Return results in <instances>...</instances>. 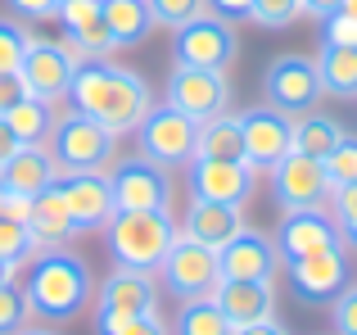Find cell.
<instances>
[{
  "label": "cell",
  "mask_w": 357,
  "mask_h": 335,
  "mask_svg": "<svg viewBox=\"0 0 357 335\" xmlns=\"http://www.w3.org/2000/svg\"><path fill=\"white\" fill-rule=\"evenodd\" d=\"M68 105L77 114L96 118L105 132L127 136L145 123V114L154 109V91L136 68H122L114 59H86L77 64L68 87Z\"/></svg>",
  "instance_id": "6da1fadb"
},
{
  "label": "cell",
  "mask_w": 357,
  "mask_h": 335,
  "mask_svg": "<svg viewBox=\"0 0 357 335\" xmlns=\"http://www.w3.org/2000/svg\"><path fill=\"white\" fill-rule=\"evenodd\" d=\"M27 308L41 322H77L86 313L91 295H96V276H91L86 258L68 254V249H41L27 267Z\"/></svg>",
  "instance_id": "7a4b0ae2"
},
{
  "label": "cell",
  "mask_w": 357,
  "mask_h": 335,
  "mask_svg": "<svg viewBox=\"0 0 357 335\" xmlns=\"http://www.w3.org/2000/svg\"><path fill=\"white\" fill-rule=\"evenodd\" d=\"M176 236H181V227H176L172 209H118L105 227V249L118 267L158 272Z\"/></svg>",
  "instance_id": "3957f363"
},
{
  "label": "cell",
  "mask_w": 357,
  "mask_h": 335,
  "mask_svg": "<svg viewBox=\"0 0 357 335\" xmlns=\"http://www.w3.org/2000/svg\"><path fill=\"white\" fill-rule=\"evenodd\" d=\"M45 150L54 154V168L63 172H109L118 159V136L105 132L96 118L68 109L63 118H54V132L45 141Z\"/></svg>",
  "instance_id": "277c9868"
},
{
  "label": "cell",
  "mask_w": 357,
  "mask_h": 335,
  "mask_svg": "<svg viewBox=\"0 0 357 335\" xmlns=\"http://www.w3.org/2000/svg\"><path fill=\"white\" fill-rule=\"evenodd\" d=\"M172 54H176V64H190V68L231 73V64H236V54H240L236 23L218 18L213 9H204L199 18H190L185 27L172 32Z\"/></svg>",
  "instance_id": "5b68a950"
},
{
  "label": "cell",
  "mask_w": 357,
  "mask_h": 335,
  "mask_svg": "<svg viewBox=\"0 0 357 335\" xmlns=\"http://www.w3.org/2000/svg\"><path fill=\"white\" fill-rule=\"evenodd\" d=\"M136 145H140V154L154 159L158 168H185L195 159V150H199V123L163 100V105H154L145 114V123L136 127Z\"/></svg>",
  "instance_id": "8992f818"
},
{
  "label": "cell",
  "mask_w": 357,
  "mask_h": 335,
  "mask_svg": "<svg viewBox=\"0 0 357 335\" xmlns=\"http://www.w3.org/2000/svg\"><path fill=\"white\" fill-rule=\"evenodd\" d=\"M262 96H267L271 109H280L285 118H303L317 109L321 91V73H317V59L307 54H276L262 73Z\"/></svg>",
  "instance_id": "52a82bcc"
},
{
  "label": "cell",
  "mask_w": 357,
  "mask_h": 335,
  "mask_svg": "<svg viewBox=\"0 0 357 335\" xmlns=\"http://www.w3.org/2000/svg\"><path fill=\"white\" fill-rule=\"evenodd\" d=\"M158 281H163V290L172 295V299H181V304L213 299V290H218V281H222L218 249L176 236V245L167 249V258L158 263Z\"/></svg>",
  "instance_id": "ba28073f"
},
{
  "label": "cell",
  "mask_w": 357,
  "mask_h": 335,
  "mask_svg": "<svg viewBox=\"0 0 357 335\" xmlns=\"http://www.w3.org/2000/svg\"><path fill=\"white\" fill-rule=\"evenodd\" d=\"M73 73H77V54L63 41H50V36H27L23 64H18V77H23L27 96L45 100V105H59L68 100Z\"/></svg>",
  "instance_id": "9c48e42d"
},
{
  "label": "cell",
  "mask_w": 357,
  "mask_h": 335,
  "mask_svg": "<svg viewBox=\"0 0 357 335\" xmlns=\"http://www.w3.org/2000/svg\"><path fill=\"white\" fill-rule=\"evenodd\" d=\"M331 177H326L321 159H307V154L289 150L285 159L271 168V200L276 213H303V209H326L331 200Z\"/></svg>",
  "instance_id": "30bf717a"
},
{
  "label": "cell",
  "mask_w": 357,
  "mask_h": 335,
  "mask_svg": "<svg viewBox=\"0 0 357 335\" xmlns=\"http://www.w3.org/2000/svg\"><path fill=\"white\" fill-rule=\"evenodd\" d=\"M167 105L190 114L195 123H208V118L231 109V77L208 68H190V64H172L167 68Z\"/></svg>",
  "instance_id": "8fae6325"
},
{
  "label": "cell",
  "mask_w": 357,
  "mask_h": 335,
  "mask_svg": "<svg viewBox=\"0 0 357 335\" xmlns=\"http://www.w3.org/2000/svg\"><path fill=\"white\" fill-rule=\"evenodd\" d=\"M253 186H258V168L244 159H199L195 154L185 163V191L190 200H208V204H249Z\"/></svg>",
  "instance_id": "7c38bea8"
},
{
  "label": "cell",
  "mask_w": 357,
  "mask_h": 335,
  "mask_svg": "<svg viewBox=\"0 0 357 335\" xmlns=\"http://www.w3.org/2000/svg\"><path fill=\"white\" fill-rule=\"evenodd\" d=\"M109 191H114L118 209H172V177L145 154L131 159H114L109 168Z\"/></svg>",
  "instance_id": "4fadbf2b"
},
{
  "label": "cell",
  "mask_w": 357,
  "mask_h": 335,
  "mask_svg": "<svg viewBox=\"0 0 357 335\" xmlns=\"http://www.w3.org/2000/svg\"><path fill=\"white\" fill-rule=\"evenodd\" d=\"M285 281H289V295L298 304H331L353 281L349 249L335 245V249H321V254L294 258V263H285Z\"/></svg>",
  "instance_id": "5bb4252c"
},
{
  "label": "cell",
  "mask_w": 357,
  "mask_h": 335,
  "mask_svg": "<svg viewBox=\"0 0 357 335\" xmlns=\"http://www.w3.org/2000/svg\"><path fill=\"white\" fill-rule=\"evenodd\" d=\"M236 118H240V132H244V163L271 172L294 150V118H285L280 109L253 105V109H240Z\"/></svg>",
  "instance_id": "9a60e30c"
},
{
  "label": "cell",
  "mask_w": 357,
  "mask_h": 335,
  "mask_svg": "<svg viewBox=\"0 0 357 335\" xmlns=\"http://www.w3.org/2000/svg\"><path fill=\"white\" fill-rule=\"evenodd\" d=\"M54 18L63 23V36L59 41L77 54V64L86 59H109L118 50L114 36L105 27V0H59Z\"/></svg>",
  "instance_id": "2e32d148"
},
{
  "label": "cell",
  "mask_w": 357,
  "mask_h": 335,
  "mask_svg": "<svg viewBox=\"0 0 357 335\" xmlns=\"http://www.w3.org/2000/svg\"><path fill=\"white\" fill-rule=\"evenodd\" d=\"M218 267L227 281H276L280 272V249L267 231H253L244 227L236 240L218 249Z\"/></svg>",
  "instance_id": "e0dca14e"
},
{
  "label": "cell",
  "mask_w": 357,
  "mask_h": 335,
  "mask_svg": "<svg viewBox=\"0 0 357 335\" xmlns=\"http://www.w3.org/2000/svg\"><path fill=\"white\" fill-rule=\"evenodd\" d=\"M54 186H59V195H63V204H68L77 231H105L109 218L118 213L105 172H63Z\"/></svg>",
  "instance_id": "ac0fdd59"
},
{
  "label": "cell",
  "mask_w": 357,
  "mask_h": 335,
  "mask_svg": "<svg viewBox=\"0 0 357 335\" xmlns=\"http://www.w3.org/2000/svg\"><path fill=\"white\" fill-rule=\"evenodd\" d=\"M344 245L340 227H335L331 209H303V213H280V231H276V249L285 263L307 254H321V249Z\"/></svg>",
  "instance_id": "d6986e66"
},
{
  "label": "cell",
  "mask_w": 357,
  "mask_h": 335,
  "mask_svg": "<svg viewBox=\"0 0 357 335\" xmlns=\"http://www.w3.org/2000/svg\"><path fill=\"white\" fill-rule=\"evenodd\" d=\"M140 313H158L154 272L114 267L105 276V285H100V318H140Z\"/></svg>",
  "instance_id": "ffe728a7"
},
{
  "label": "cell",
  "mask_w": 357,
  "mask_h": 335,
  "mask_svg": "<svg viewBox=\"0 0 357 335\" xmlns=\"http://www.w3.org/2000/svg\"><path fill=\"white\" fill-rule=\"evenodd\" d=\"M244 231V209L240 204H208V200H190L181 218V236L195 240V245L222 249L227 240H236Z\"/></svg>",
  "instance_id": "44dd1931"
},
{
  "label": "cell",
  "mask_w": 357,
  "mask_h": 335,
  "mask_svg": "<svg viewBox=\"0 0 357 335\" xmlns=\"http://www.w3.org/2000/svg\"><path fill=\"white\" fill-rule=\"evenodd\" d=\"M213 304L227 313L231 327H249V322L276 318V290H271V281H227L222 276L218 290H213Z\"/></svg>",
  "instance_id": "7402d4cb"
},
{
  "label": "cell",
  "mask_w": 357,
  "mask_h": 335,
  "mask_svg": "<svg viewBox=\"0 0 357 335\" xmlns=\"http://www.w3.org/2000/svg\"><path fill=\"white\" fill-rule=\"evenodd\" d=\"M0 181H5L9 195H41L45 186L59 181V168H54V154L45 145H18L14 159L0 168Z\"/></svg>",
  "instance_id": "603a6c76"
},
{
  "label": "cell",
  "mask_w": 357,
  "mask_h": 335,
  "mask_svg": "<svg viewBox=\"0 0 357 335\" xmlns=\"http://www.w3.org/2000/svg\"><path fill=\"white\" fill-rule=\"evenodd\" d=\"M27 227H32V236L41 240V249H59L63 240L82 236L77 222H73V213H68V204H63V195H59V186H45L41 195H32Z\"/></svg>",
  "instance_id": "cb8c5ba5"
},
{
  "label": "cell",
  "mask_w": 357,
  "mask_h": 335,
  "mask_svg": "<svg viewBox=\"0 0 357 335\" xmlns=\"http://www.w3.org/2000/svg\"><path fill=\"white\" fill-rule=\"evenodd\" d=\"M105 27L114 36V45H140L154 32V14H149V0H105Z\"/></svg>",
  "instance_id": "d4e9b609"
},
{
  "label": "cell",
  "mask_w": 357,
  "mask_h": 335,
  "mask_svg": "<svg viewBox=\"0 0 357 335\" xmlns=\"http://www.w3.org/2000/svg\"><path fill=\"white\" fill-rule=\"evenodd\" d=\"M321 91L340 100H357V45H321L317 50Z\"/></svg>",
  "instance_id": "484cf974"
},
{
  "label": "cell",
  "mask_w": 357,
  "mask_h": 335,
  "mask_svg": "<svg viewBox=\"0 0 357 335\" xmlns=\"http://www.w3.org/2000/svg\"><path fill=\"white\" fill-rule=\"evenodd\" d=\"M5 123H9V132L18 136V145H45L50 132H54V105H45V100H36V96H23L5 114Z\"/></svg>",
  "instance_id": "4316f807"
},
{
  "label": "cell",
  "mask_w": 357,
  "mask_h": 335,
  "mask_svg": "<svg viewBox=\"0 0 357 335\" xmlns=\"http://www.w3.org/2000/svg\"><path fill=\"white\" fill-rule=\"evenodd\" d=\"M199 159H244V132H240V118L231 114H218L208 123H199Z\"/></svg>",
  "instance_id": "83f0119b"
},
{
  "label": "cell",
  "mask_w": 357,
  "mask_h": 335,
  "mask_svg": "<svg viewBox=\"0 0 357 335\" xmlns=\"http://www.w3.org/2000/svg\"><path fill=\"white\" fill-rule=\"evenodd\" d=\"M340 136H344V127H340V118H331V114H303V118H294V154H307V159H326V154L340 145Z\"/></svg>",
  "instance_id": "f1b7e54d"
},
{
  "label": "cell",
  "mask_w": 357,
  "mask_h": 335,
  "mask_svg": "<svg viewBox=\"0 0 357 335\" xmlns=\"http://www.w3.org/2000/svg\"><path fill=\"white\" fill-rule=\"evenodd\" d=\"M172 335H236V327L227 322V313L213 299H190V304L176 308Z\"/></svg>",
  "instance_id": "f546056e"
},
{
  "label": "cell",
  "mask_w": 357,
  "mask_h": 335,
  "mask_svg": "<svg viewBox=\"0 0 357 335\" xmlns=\"http://www.w3.org/2000/svg\"><path fill=\"white\" fill-rule=\"evenodd\" d=\"M36 254H41V240L32 236V227H27V222H14V218H0V263L18 272V267L32 263Z\"/></svg>",
  "instance_id": "4dcf8cb0"
},
{
  "label": "cell",
  "mask_w": 357,
  "mask_h": 335,
  "mask_svg": "<svg viewBox=\"0 0 357 335\" xmlns=\"http://www.w3.org/2000/svg\"><path fill=\"white\" fill-rule=\"evenodd\" d=\"M331 218L335 227H340V240L349 254H357V186H340V191H331Z\"/></svg>",
  "instance_id": "1f68e13d"
},
{
  "label": "cell",
  "mask_w": 357,
  "mask_h": 335,
  "mask_svg": "<svg viewBox=\"0 0 357 335\" xmlns=\"http://www.w3.org/2000/svg\"><path fill=\"white\" fill-rule=\"evenodd\" d=\"M96 335H172L158 313H140V318H100L96 313Z\"/></svg>",
  "instance_id": "d6a6232c"
},
{
  "label": "cell",
  "mask_w": 357,
  "mask_h": 335,
  "mask_svg": "<svg viewBox=\"0 0 357 335\" xmlns=\"http://www.w3.org/2000/svg\"><path fill=\"white\" fill-rule=\"evenodd\" d=\"M321 163H326V177H331L335 191H340V186H357V136L344 132L340 145H335Z\"/></svg>",
  "instance_id": "836d02e7"
},
{
  "label": "cell",
  "mask_w": 357,
  "mask_h": 335,
  "mask_svg": "<svg viewBox=\"0 0 357 335\" xmlns=\"http://www.w3.org/2000/svg\"><path fill=\"white\" fill-rule=\"evenodd\" d=\"M204 9H208V0H149V14H154V27H167V32L185 27L190 18H199Z\"/></svg>",
  "instance_id": "e575fe53"
},
{
  "label": "cell",
  "mask_w": 357,
  "mask_h": 335,
  "mask_svg": "<svg viewBox=\"0 0 357 335\" xmlns=\"http://www.w3.org/2000/svg\"><path fill=\"white\" fill-rule=\"evenodd\" d=\"M27 318H32V308H27V295H23V285L5 281V285H0V335H14V331H23V327H27Z\"/></svg>",
  "instance_id": "d590c367"
},
{
  "label": "cell",
  "mask_w": 357,
  "mask_h": 335,
  "mask_svg": "<svg viewBox=\"0 0 357 335\" xmlns=\"http://www.w3.org/2000/svg\"><path fill=\"white\" fill-rule=\"evenodd\" d=\"M249 18L258 27L280 32V27H289V23H298V18H303V5H298V0H253V14Z\"/></svg>",
  "instance_id": "8d00e7d4"
},
{
  "label": "cell",
  "mask_w": 357,
  "mask_h": 335,
  "mask_svg": "<svg viewBox=\"0 0 357 335\" xmlns=\"http://www.w3.org/2000/svg\"><path fill=\"white\" fill-rule=\"evenodd\" d=\"M27 50V32L18 18H0V73H18Z\"/></svg>",
  "instance_id": "74e56055"
},
{
  "label": "cell",
  "mask_w": 357,
  "mask_h": 335,
  "mask_svg": "<svg viewBox=\"0 0 357 335\" xmlns=\"http://www.w3.org/2000/svg\"><path fill=\"white\" fill-rule=\"evenodd\" d=\"M331 327L335 335H357V281H349L331 299Z\"/></svg>",
  "instance_id": "f35d334b"
},
{
  "label": "cell",
  "mask_w": 357,
  "mask_h": 335,
  "mask_svg": "<svg viewBox=\"0 0 357 335\" xmlns=\"http://www.w3.org/2000/svg\"><path fill=\"white\" fill-rule=\"evenodd\" d=\"M321 45H357V18L353 14H326L321 18Z\"/></svg>",
  "instance_id": "ab89813d"
},
{
  "label": "cell",
  "mask_w": 357,
  "mask_h": 335,
  "mask_svg": "<svg viewBox=\"0 0 357 335\" xmlns=\"http://www.w3.org/2000/svg\"><path fill=\"white\" fill-rule=\"evenodd\" d=\"M14 18H27V23H41V18H54L59 0H5Z\"/></svg>",
  "instance_id": "60d3db41"
},
{
  "label": "cell",
  "mask_w": 357,
  "mask_h": 335,
  "mask_svg": "<svg viewBox=\"0 0 357 335\" xmlns=\"http://www.w3.org/2000/svg\"><path fill=\"white\" fill-rule=\"evenodd\" d=\"M23 96H27L23 77H18V73H0V118H5V114H9V109H14Z\"/></svg>",
  "instance_id": "b9f144b4"
},
{
  "label": "cell",
  "mask_w": 357,
  "mask_h": 335,
  "mask_svg": "<svg viewBox=\"0 0 357 335\" xmlns=\"http://www.w3.org/2000/svg\"><path fill=\"white\" fill-rule=\"evenodd\" d=\"M208 9L218 18H227V23H244L253 14V0H208Z\"/></svg>",
  "instance_id": "7bdbcfd3"
},
{
  "label": "cell",
  "mask_w": 357,
  "mask_h": 335,
  "mask_svg": "<svg viewBox=\"0 0 357 335\" xmlns=\"http://www.w3.org/2000/svg\"><path fill=\"white\" fill-rule=\"evenodd\" d=\"M236 335H289V327L280 318H267V322H249V327H236Z\"/></svg>",
  "instance_id": "ee69618b"
},
{
  "label": "cell",
  "mask_w": 357,
  "mask_h": 335,
  "mask_svg": "<svg viewBox=\"0 0 357 335\" xmlns=\"http://www.w3.org/2000/svg\"><path fill=\"white\" fill-rule=\"evenodd\" d=\"M298 5H303L307 18H317V23H321L326 14H335V9H340V0H298Z\"/></svg>",
  "instance_id": "f6af8a7d"
},
{
  "label": "cell",
  "mask_w": 357,
  "mask_h": 335,
  "mask_svg": "<svg viewBox=\"0 0 357 335\" xmlns=\"http://www.w3.org/2000/svg\"><path fill=\"white\" fill-rule=\"evenodd\" d=\"M14 150H18V136L9 132V123L0 118V168H5L9 159H14Z\"/></svg>",
  "instance_id": "bcb514c9"
},
{
  "label": "cell",
  "mask_w": 357,
  "mask_h": 335,
  "mask_svg": "<svg viewBox=\"0 0 357 335\" xmlns=\"http://www.w3.org/2000/svg\"><path fill=\"white\" fill-rule=\"evenodd\" d=\"M14 335H54L50 327H23V331H14Z\"/></svg>",
  "instance_id": "7dc6e473"
},
{
  "label": "cell",
  "mask_w": 357,
  "mask_h": 335,
  "mask_svg": "<svg viewBox=\"0 0 357 335\" xmlns=\"http://www.w3.org/2000/svg\"><path fill=\"white\" fill-rule=\"evenodd\" d=\"M340 14H353L357 18V0H340Z\"/></svg>",
  "instance_id": "c3c4849f"
},
{
  "label": "cell",
  "mask_w": 357,
  "mask_h": 335,
  "mask_svg": "<svg viewBox=\"0 0 357 335\" xmlns=\"http://www.w3.org/2000/svg\"><path fill=\"white\" fill-rule=\"evenodd\" d=\"M5 281H14V267H5V263H0V285H5Z\"/></svg>",
  "instance_id": "681fc988"
},
{
  "label": "cell",
  "mask_w": 357,
  "mask_h": 335,
  "mask_svg": "<svg viewBox=\"0 0 357 335\" xmlns=\"http://www.w3.org/2000/svg\"><path fill=\"white\" fill-rule=\"evenodd\" d=\"M0 218H5V181H0Z\"/></svg>",
  "instance_id": "f907efd6"
}]
</instances>
